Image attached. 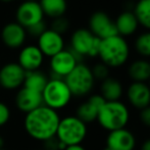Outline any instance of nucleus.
Here are the masks:
<instances>
[{
	"label": "nucleus",
	"instance_id": "1",
	"mask_svg": "<svg viewBox=\"0 0 150 150\" xmlns=\"http://www.w3.org/2000/svg\"><path fill=\"white\" fill-rule=\"evenodd\" d=\"M60 119L58 111L42 105L27 113L24 119V128L32 139L46 142L55 137Z\"/></svg>",
	"mask_w": 150,
	"mask_h": 150
},
{
	"label": "nucleus",
	"instance_id": "2",
	"mask_svg": "<svg viewBox=\"0 0 150 150\" xmlns=\"http://www.w3.org/2000/svg\"><path fill=\"white\" fill-rule=\"evenodd\" d=\"M131 120V110L122 100L106 101L99 109L96 122L107 132L127 128Z\"/></svg>",
	"mask_w": 150,
	"mask_h": 150
},
{
	"label": "nucleus",
	"instance_id": "3",
	"mask_svg": "<svg viewBox=\"0 0 150 150\" xmlns=\"http://www.w3.org/2000/svg\"><path fill=\"white\" fill-rule=\"evenodd\" d=\"M98 56L101 62L105 65L111 69H117L122 67L128 61L130 47L122 36H112L101 41Z\"/></svg>",
	"mask_w": 150,
	"mask_h": 150
},
{
	"label": "nucleus",
	"instance_id": "4",
	"mask_svg": "<svg viewBox=\"0 0 150 150\" xmlns=\"http://www.w3.org/2000/svg\"><path fill=\"white\" fill-rule=\"evenodd\" d=\"M88 135V126L76 115H67L60 119L56 139L65 146L79 145L85 141Z\"/></svg>",
	"mask_w": 150,
	"mask_h": 150
},
{
	"label": "nucleus",
	"instance_id": "5",
	"mask_svg": "<svg viewBox=\"0 0 150 150\" xmlns=\"http://www.w3.org/2000/svg\"><path fill=\"white\" fill-rule=\"evenodd\" d=\"M64 82L73 96L85 97L91 94L96 81L92 75L91 67L82 62L78 63L64 78Z\"/></svg>",
	"mask_w": 150,
	"mask_h": 150
},
{
	"label": "nucleus",
	"instance_id": "6",
	"mask_svg": "<svg viewBox=\"0 0 150 150\" xmlns=\"http://www.w3.org/2000/svg\"><path fill=\"white\" fill-rule=\"evenodd\" d=\"M43 105L58 111L69 104L73 95L63 79H49L42 91Z\"/></svg>",
	"mask_w": 150,
	"mask_h": 150
},
{
	"label": "nucleus",
	"instance_id": "7",
	"mask_svg": "<svg viewBox=\"0 0 150 150\" xmlns=\"http://www.w3.org/2000/svg\"><path fill=\"white\" fill-rule=\"evenodd\" d=\"M101 41L102 40L95 37L89 29L81 28L76 30L71 35L69 48L84 57H96L98 56Z\"/></svg>",
	"mask_w": 150,
	"mask_h": 150
},
{
	"label": "nucleus",
	"instance_id": "8",
	"mask_svg": "<svg viewBox=\"0 0 150 150\" xmlns=\"http://www.w3.org/2000/svg\"><path fill=\"white\" fill-rule=\"evenodd\" d=\"M89 31L95 37L103 40L112 36L119 35L115 23L104 11H95L90 16Z\"/></svg>",
	"mask_w": 150,
	"mask_h": 150
},
{
	"label": "nucleus",
	"instance_id": "9",
	"mask_svg": "<svg viewBox=\"0 0 150 150\" xmlns=\"http://www.w3.org/2000/svg\"><path fill=\"white\" fill-rule=\"evenodd\" d=\"M16 23L25 29H28L42 22L44 18V13L39 1L25 0L24 2H22L16 11Z\"/></svg>",
	"mask_w": 150,
	"mask_h": 150
},
{
	"label": "nucleus",
	"instance_id": "10",
	"mask_svg": "<svg viewBox=\"0 0 150 150\" xmlns=\"http://www.w3.org/2000/svg\"><path fill=\"white\" fill-rule=\"evenodd\" d=\"M25 69L18 62H8L0 69V87L5 90H16L24 85Z\"/></svg>",
	"mask_w": 150,
	"mask_h": 150
},
{
	"label": "nucleus",
	"instance_id": "11",
	"mask_svg": "<svg viewBox=\"0 0 150 150\" xmlns=\"http://www.w3.org/2000/svg\"><path fill=\"white\" fill-rule=\"evenodd\" d=\"M78 64L77 60L69 49H63L54 56L50 57V79H63Z\"/></svg>",
	"mask_w": 150,
	"mask_h": 150
},
{
	"label": "nucleus",
	"instance_id": "12",
	"mask_svg": "<svg viewBox=\"0 0 150 150\" xmlns=\"http://www.w3.org/2000/svg\"><path fill=\"white\" fill-rule=\"evenodd\" d=\"M105 145L113 150H135L137 147V137L130 129H120L107 134Z\"/></svg>",
	"mask_w": 150,
	"mask_h": 150
},
{
	"label": "nucleus",
	"instance_id": "13",
	"mask_svg": "<svg viewBox=\"0 0 150 150\" xmlns=\"http://www.w3.org/2000/svg\"><path fill=\"white\" fill-rule=\"evenodd\" d=\"M126 97L129 104L140 111L150 105V87L147 83L132 82L126 90Z\"/></svg>",
	"mask_w": 150,
	"mask_h": 150
},
{
	"label": "nucleus",
	"instance_id": "14",
	"mask_svg": "<svg viewBox=\"0 0 150 150\" xmlns=\"http://www.w3.org/2000/svg\"><path fill=\"white\" fill-rule=\"evenodd\" d=\"M14 103L18 110L27 115L43 105L42 93L22 87L16 93Z\"/></svg>",
	"mask_w": 150,
	"mask_h": 150
},
{
	"label": "nucleus",
	"instance_id": "15",
	"mask_svg": "<svg viewBox=\"0 0 150 150\" xmlns=\"http://www.w3.org/2000/svg\"><path fill=\"white\" fill-rule=\"evenodd\" d=\"M37 46L44 56L52 57L64 49V41L61 35L47 29L38 38Z\"/></svg>",
	"mask_w": 150,
	"mask_h": 150
},
{
	"label": "nucleus",
	"instance_id": "16",
	"mask_svg": "<svg viewBox=\"0 0 150 150\" xmlns=\"http://www.w3.org/2000/svg\"><path fill=\"white\" fill-rule=\"evenodd\" d=\"M27 38V31L16 22L8 23L1 31V40L4 45L11 49H18L24 45Z\"/></svg>",
	"mask_w": 150,
	"mask_h": 150
},
{
	"label": "nucleus",
	"instance_id": "17",
	"mask_svg": "<svg viewBox=\"0 0 150 150\" xmlns=\"http://www.w3.org/2000/svg\"><path fill=\"white\" fill-rule=\"evenodd\" d=\"M44 55L37 45L25 46L18 54V63L25 69V71H38L43 64Z\"/></svg>",
	"mask_w": 150,
	"mask_h": 150
},
{
	"label": "nucleus",
	"instance_id": "18",
	"mask_svg": "<svg viewBox=\"0 0 150 150\" xmlns=\"http://www.w3.org/2000/svg\"><path fill=\"white\" fill-rule=\"evenodd\" d=\"M125 93L124 86L120 80L108 77L100 84L99 94L106 101H120Z\"/></svg>",
	"mask_w": 150,
	"mask_h": 150
},
{
	"label": "nucleus",
	"instance_id": "19",
	"mask_svg": "<svg viewBox=\"0 0 150 150\" xmlns=\"http://www.w3.org/2000/svg\"><path fill=\"white\" fill-rule=\"evenodd\" d=\"M115 27H117V33L120 36H130L136 32L139 24L135 16L134 12L131 10H126L122 12L117 16L115 21Z\"/></svg>",
	"mask_w": 150,
	"mask_h": 150
},
{
	"label": "nucleus",
	"instance_id": "20",
	"mask_svg": "<svg viewBox=\"0 0 150 150\" xmlns=\"http://www.w3.org/2000/svg\"><path fill=\"white\" fill-rule=\"evenodd\" d=\"M128 75L133 82H148L150 80V61L146 59H137L133 61L129 65Z\"/></svg>",
	"mask_w": 150,
	"mask_h": 150
},
{
	"label": "nucleus",
	"instance_id": "21",
	"mask_svg": "<svg viewBox=\"0 0 150 150\" xmlns=\"http://www.w3.org/2000/svg\"><path fill=\"white\" fill-rule=\"evenodd\" d=\"M44 16L51 18L63 16L67 9V0H39Z\"/></svg>",
	"mask_w": 150,
	"mask_h": 150
},
{
	"label": "nucleus",
	"instance_id": "22",
	"mask_svg": "<svg viewBox=\"0 0 150 150\" xmlns=\"http://www.w3.org/2000/svg\"><path fill=\"white\" fill-rule=\"evenodd\" d=\"M48 80L49 79L47 78V76L40 71L39 69L34 71H27L23 87L42 93Z\"/></svg>",
	"mask_w": 150,
	"mask_h": 150
},
{
	"label": "nucleus",
	"instance_id": "23",
	"mask_svg": "<svg viewBox=\"0 0 150 150\" xmlns=\"http://www.w3.org/2000/svg\"><path fill=\"white\" fill-rule=\"evenodd\" d=\"M98 111L99 109L87 99L86 101L82 102L81 104H79V106L76 109L75 115L77 117H79L82 122H84L85 124L88 125L96 122Z\"/></svg>",
	"mask_w": 150,
	"mask_h": 150
},
{
	"label": "nucleus",
	"instance_id": "24",
	"mask_svg": "<svg viewBox=\"0 0 150 150\" xmlns=\"http://www.w3.org/2000/svg\"><path fill=\"white\" fill-rule=\"evenodd\" d=\"M133 12L138 24L150 30V0H139Z\"/></svg>",
	"mask_w": 150,
	"mask_h": 150
},
{
	"label": "nucleus",
	"instance_id": "25",
	"mask_svg": "<svg viewBox=\"0 0 150 150\" xmlns=\"http://www.w3.org/2000/svg\"><path fill=\"white\" fill-rule=\"evenodd\" d=\"M136 50L143 57H150V32H145L138 36L135 42Z\"/></svg>",
	"mask_w": 150,
	"mask_h": 150
},
{
	"label": "nucleus",
	"instance_id": "26",
	"mask_svg": "<svg viewBox=\"0 0 150 150\" xmlns=\"http://www.w3.org/2000/svg\"><path fill=\"white\" fill-rule=\"evenodd\" d=\"M91 71H92V75L94 77L95 81L102 82L109 77V67L102 62L96 63L91 69Z\"/></svg>",
	"mask_w": 150,
	"mask_h": 150
},
{
	"label": "nucleus",
	"instance_id": "27",
	"mask_svg": "<svg viewBox=\"0 0 150 150\" xmlns=\"http://www.w3.org/2000/svg\"><path fill=\"white\" fill-rule=\"evenodd\" d=\"M69 29V22L64 16H59V18H53V22L51 24L50 30L56 32L57 34L62 36L64 33H67Z\"/></svg>",
	"mask_w": 150,
	"mask_h": 150
},
{
	"label": "nucleus",
	"instance_id": "28",
	"mask_svg": "<svg viewBox=\"0 0 150 150\" xmlns=\"http://www.w3.org/2000/svg\"><path fill=\"white\" fill-rule=\"evenodd\" d=\"M46 30H47V26H46V24L44 23V21H42V22H40V23H38V24L34 25V26L30 27V28L26 29L27 34H29V35L32 36V37H36L37 39Z\"/></svg>",
	"mask_w": 150,
	"mask_h": 150
},
{
	"label": "nucleus",
	"instance_id": "29",
	"mask_svg": "<svg viewBox=\"0 0 150 150\" xmlns=\"http://www.w3.org/2000/svg\"><path fill=\"white\" fill-rule=\"evenodd\" d=\"M10 109L6 103L0 101V128L5 126L10 120Z\"/></svg>",
	"mask_w": 150,
	"mask_h": 150
},
{
	"label": "nucleus",
	"instance_id": "30",
	"mask_svg": "<svg viewBox=\"0 0 150 150\" xmlns=\"http://www.w3.org/2000/svg\"><path fill=\"white\" fill-rule=\"evenodd\" d=\"M139 120H140V122L143 126L150 129V105L143 108L142 110H140Z\"/></svg>",
	"mask_w": 150,
	"mask_h": 150
},
{
	"label": "nucleus",
	"instance_id": "31",
	"mask_svg": "<svg viewBox=\"0 0 150 150\" xmlns=\"http://www.w3.org/2000/svg\"><path fill=\"white\" fill-rule=\"evenodd\" d=\"M139 150H150V138H147L143 141Z\"/></svg>",
	"mask_w": 150,
	"mask_h": 150
},
{
	"label": "nucleus",
	"instance_id": "32",
	"mask_svg": "<svg viewBox=\"0 0 150 150\" xmlns=\"http://www.w3.org/2000/svg\"><path fill=\"white\" fill-rule=\"evenodd\" d=\"M64 150H87L86 147H84L82 144L79 145H71V146H67Z\"/></svg>",
	"mask_w": 150,
	"mask_h": 150
},
{
	"label": "nucleus",
	"instance_id": "33",
	"mask_svg": "<svg viewBox=\"0 0 150 150\" xmlns=\"http://www.w3.org/2000/svg\"><path fill=\"white\" fill-rule=\"evenodd\" d=\"M4 144H5V141H4V138L0 135V149L4 148Z\"/></svg>",
	"mask_w": 150,
	"mask_h": 150
},
{
	"label": "nucleus",
	"instance_id": "34",
	"mask_svg": "<svg viewBox=\"0 0 150 150\" xmlns=\"http://www.w3.org/2000/svg\"><path fill=\"white\" fill-rule=\"evenodd\" d=\"M2 2H11V1H14V0H1Z\"/></svg>",
	"mask_w": 150,
	"mask_h": 150
},
{
	"label": "nucleus",
	"instance_id": "35",
	"mask_svg": "<svg viewBox=\"0 0 150 150\" xmlns=\"http://www.w3.org/2000/svg\"><path fill=\"white\" fill-rule=\"evenodd\" d=\"M103 150H113V149H110V148H108V147H106V146H105L104 148H103Z\"/></svg>",
	"mask_w": 150,
	"mask_h": 150
},
{
	"label": "nucleus",
	"instance_id": "36",
	"mask_svg": "<svg viewBox=\"0 0 150 150\" xmlns=\"http://www.w3.org/2000/svg\"><path fill=\"white\" fill-rule=\"evenodd\" d=\"M28 1H39V0H28Z\"/></svg>",
	"mask_w": 150,
	"mask_h": 150
},
{
	"label": "nucleus",
	"instance_id": "37",
	"mask_svg": "<svg viewBox=\"0 0 150 150\" xmlns=\"http://www.w3.org/2000/svg\"><path fill=\"white\" fill-rule=\"evenodd\" d=\"M148 86H149V87H150V80H149V81H148Z\"/></svg>",
	"mask_w": 150,
	"mask_h": 150
},
{
	"label": "nucleus",
	"instance_id": "38",
	"mask_svg": "<svg viewBox=\"0 0 150 150\" xmlns=\"http://www.w3.org/2000/svg\"><path fill=\"white\" fill-rule=\"evenodd\" d=\"M0 150H5V149H4V148H2V149H0Z\"/></svg>",
	"mask_w": 150,
	"mask_h": 150
}]
</instances>
